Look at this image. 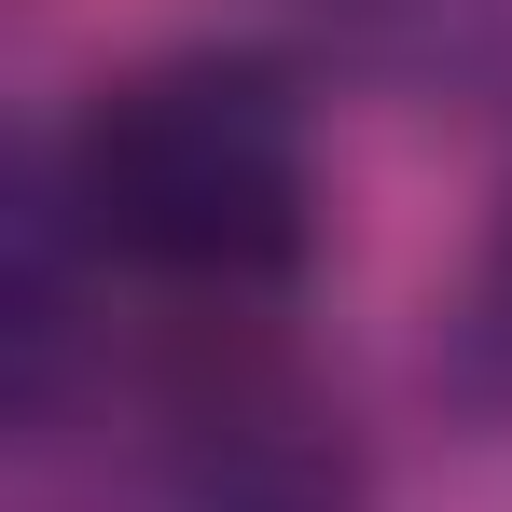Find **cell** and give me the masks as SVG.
Listing matches in <instances>:
<instances>
[{"instance_id": "1", "label": "cell", "mask_w": 512, "mask_h": 512, "mask_svg": "<svg viewBox=\"0 0 512 512\" xmlns=\"http://www.w3.org/2000/svg\"><path fill=\"white\" fill-rule=\"evenodd\" d=\"M56 222L153 291L250 305L319 236L305 97L263 56H153V70L97 84L84 125L56 139Z\"/></svg>"}, {"instance_id": "2", "label": "cell", "mask_w": 512, "mask_h": 512, "mask_svg": "<svg viewBox=\"0 0 512 512\" xmlns=\"http://www.w3.org/2000/svg\"><path fill=\"white\" fill-rule=\"evenodd\" d=\"M167 471L194 512H374L346 416H319L277 360H208L167 402Z\"/></svg>"}, {"instance_id": "3", "label": "cell", "mask_w": 512, "mask_h": 512, "mask_svg": "<svg viewBox=\"0 0 512 512\" xmlns=\"http://www.w3.org/2000/svg\"><path fill=\"white\" fill-rule=\"evenodd\" d=\"M485 28H512V0H485Z\"/></svg>"}]
</instances>
